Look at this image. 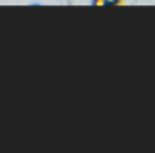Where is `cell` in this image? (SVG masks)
Wrapping results in <instances>:
<instances>
[{"mask_svg": "<svg viewBox=\"0 0 155 153\" xmlns=\"http://www.w3.org/2000/svg\"><path fill=\"white\" fill-rule=\"evenodd\" d=\"M107 2L105 0H94V5H105Z\"/></svg>", "mask_w": 155, "mask_h": 153, "instance_id": "obj_1", "label": "cell"}, {"mask_svg": "<svg viewBox=\"0 0 155 153\" xmlns=\"http://www.w3.org/2000/svg\"><path fill=\"white\" fill-rule=\"evenodd\" d=\"M105 2H107V4H117L119 0H105Z\"/></svg>", "mask_w": 155, "mask_h": 153, "instance_id": "obj_2", "label": "cell"}]
</instances>
